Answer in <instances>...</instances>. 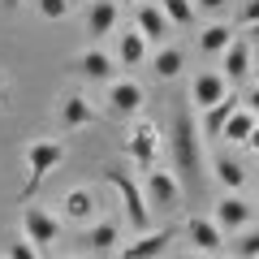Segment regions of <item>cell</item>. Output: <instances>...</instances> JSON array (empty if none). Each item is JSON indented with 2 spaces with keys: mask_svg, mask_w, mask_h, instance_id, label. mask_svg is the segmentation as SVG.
Segmentation results:
<instances>
[{
  "mask_svg": "<svg viewBox=\"0 0 259 259\" xmlns=\"http://www.w3.org/2000/svg\"><path fill=\"white\" fill-rule=\"evenodd\" d=\"M22 160H26V182H22V199H35V190L48 182V173H56L65 160V139H30L22 147Z\"/></svg>",
  "mask_w": 259,
  "mask_h": 259,
  "instance_id": "1",
  "label": "cell"
},
{
  "mask_svg": "<svg viewBox=\"0 0 259 259\" xmlns=\"http://www.w3.org/2000/svg\"><path fill=\"white\" fill-rule=\"evenodd\" d=\"M104 182L117 190L121 207H125V225H130L134 233H147V229H151V212H147V199H143L139 177L130 173V168H121V164H104Z\"/></svg>",
  "mask_w": 259,
  "mask_h": 259,
  "instance_id": "2",
  "label": "cell"
},
{
  "mask_svg": "<svg viewBox=\"0 0 259 259\" xmlns=\"http://www.w3.org/2000/svg\"><path fill=\"white\" fill-rule=\"evenodd\" d=\"M199 125L186 108H177L173 117V164L177 173H203V151H199Z\"/></svg>",
  "mask_w": 259,
  "mask_h": 259,
  "instance_id": "3",
  "label": "cell"
},
{
  "mask_svg": "<svg viewBox=\"0 0 259 259\" xmlns=\"http://www.w3.org/2000/svg\"><path fill=\"white\" fill-rule=\"evenodd\" d=\"M143 186V199H147V212H177L182 207V177L173 168H151V173L139 177Z\"/></svg>",
  "mask_w": 259,
  "mask_h": 259,
  "instance_id": "4",
  "label": "cell"
},
{
  "mask_svg": "<svg viewBox=\"0 0 259 259\" xmlns=\"http://www.w3.org/2000/svg\"><path fill=\"white\" fill-rule=\"evenodd\" d=\"M156 151H160L156 121H151V117H134V121H130V134H125V156H130V164L139 168V177L156 168Z\"/></svg>",
  "mask_w": 259,
  "mask_h": 259,
  "instance_id": "5",
  "label": "cell"
},
{
  "mask_svg": "<svg viewBox=\"0 0 259 259\" xmlns=\"http://www.w3.org/2000/svg\"><path fill=\"white\" fill-rule=\"evenodd\" d=\"M22 238L48 259V250L61 242V216H52L48 207H39V203H26L22 207Z\"/></svg>",
  "mask_w": 259,
  "mask_h": 259,
  "instance_id": "6",
  "label": "cell"
},
{
  "mask_svg": "<svg viewBox=\"0 0 259 259\" xmlns=\"http://www.w3.org/2000/svg\"><path fill=\"white\" fill-rule=\"evenodd\" d=\"M216 229L221 233H242L255 225V203H250L246 194H221L216 199V212H212Z\"/></svg>",
  "mask_w": 259,
  "mask_h": 259,
  "instance_id": "7",
  "label": "cell"
},
{
  "mask_svg": "<svg viewBox=\"0 0 259 259\" xmlns=\"http://www.w3.org/2000/svg\"><path fill=\"white\" fill-rule=\"evenodd\" d=\"M182 238L194 246V255H212V259H216V255L225 250V233L216 229L212 216H190V221L182 225Z\"/></svg>",
  "mask_w": 259,
  "mask_h": 259,
  "instance_id": "8",
  "label": "cell"
},
{
  "mask_svg": "<svg viewBox=\"0 0 259 259\" xmlns=\"http://www.w3.org/2000/svg\"><path fill=\"white\" fill-rule=\"evenodd\" d=\"M229 91H233V87L221 78V69H199V74L190 78V108L194 112H207L212 104H221Z\"/></svg>",
  "mask_w": 259,
  "mask_h": 259,
  "instance_id": "9",
  "label": "cell"
},
{
  "mask_svg": "<svg viewBox=\"0 0 259 259\" xmlns=\"http://www.w3.org/2000/svg\"><path fill=\"white\" fill-rule=\"evenodd\" d=\"M117 22H121V5H117V0H87L82 30H87L91 39H108V35H117Z\"/></svg>",
  "mask_w": 259,
  "mask_h": 259,
  "instance_id": "10",
  "label": "cell"
},
{
  "mask_svg": "<svg viewBox=\"0 0 259 259\" xmlns=\"http://www.w3.org/2000/svg\"><path fill=\"white\" fill-rule=\"evenodd\" d=\"M173 242V229H147V233H134V238L121 242V259H160Z\"/></svg>",
  "mask_w": 259,
  "mask_h": 259,
  "instance_id": "11",
  "label": "cell"
},
{
  "mask_svg": "<svg viewBox=\"0 0 259 259\" xmlns=\"http://www.w3.org/2000/svg\"><path fill=\"white\" fill-rule=\"evenodd\" d=\"M238 108H242V95H238V91H229L221 104H212L207 112H199V121H194V125H199V139H203V143H221L225 121H229Z\"/></svg>",
  "mask_w": 259,
  "mask_h": 259,
  "instance_id": "12",
  "label": "cell"
},
{
  "mask_svg": "<svg viewBox=\"0 0 259 259\" xmlns=\"http://www.w3.org/2000/svg\"><path fill=\"white\" fill-rule=\"evenodd\" d=\"M134 30L147 39V48H151V44H164V39L173 35V26H168L164 9H160V0H143L139 9H134Z\"/></svg>",
  "mask_w": 259,
  "mask_h": 259,
  "instance_id": "13",
  "label": "cell"
},
{
  "mask_svg": "<svg viewBox=\"0 0 259 259\" xmlns=\"http://www.w3.org/2000/svg\"><path fill=\"white\" fill-rule=\"evenodd\" d=\"M74 69L87 78V82H112V74H117V61H112V52H104V48H82V52L74 56Z\"/></svg>",
  "mask_w": 259,
  "mask_h": 259,
  "instance_id": "14",
  "label": "cell"
},
{
  "mask_svg": "<svg viewBox=\"0 0 259 259\" xmlns=\"http://www.w3.org/2000/svg\"><path fill=\"white\" fill-rule=\"evenodd\" d=\"M56 117H61V130H87L95 121V104L82 91H65L56 104Z\"/></svg>",
  "mask_w": 259,
  "mask_h": 259,
  "instance_id": "15",
  "label": "cell"
},
{
  "mask_svg": "<svg viewBox=\"0 0 259 259\" xmlns=\"http://www.w3.org/2000/svg\"><path fill=\"white\" fill-rule=\"evenodd\" d=\"M250 52H255V48H250L242 35H233V44L221 52V78H225L229 87H233V82H246V78H250Z\"/></svg>",
  "mask_w": 259,
  "mask_h": 259,
  "instance_id": "16",
  "label": "cell"
},
{
  "mask_svg": "<svg viewBox=\"0 0 259 259\" xmlns=\"http://www.w3.org/2000/svg\"><path fill=\"white\" fill-rule=\"evenodd\" d=\"M82 242H87V255H108V250H121L125 233H121V221H95L82 229Z\"/></svg>",
  "mask_w": 259,
  "mask_h": 259,
  "instance_id": "17",
  "label": "cell"
},
{
  "mask_svg": "<svg viewBox=\"0 0 259 259\" xmlns=\"http://www.w3.org/2000/svg\"><path fill=\"white\" fill-rule=\"evenodd\" d=\"M108 108L117 112V117H139L143 87L134 82V78H112V82H108Z\"/></svg>",
  "mask_w": 259,
  "mask_h": 259,
  "instance_id": "18",
  "label": "cell"
},
{
  "mask_svg": "<svg viewBox=\"0 0 259 259\" xmlns=\"http://www.w3.org/2000/svg\"><path fill=\"white\" fill-rule=\"evenodd\" d=\"M95 216V194L87 190V186H74V190H65V199H61V221H69V225H82L87 229V221Z\"/></svg>",
  "mask_w": 259,
  "mask_h": 259,
  "instance_id": "19",
  "label": "cell"
},
{
  "mask_svg": "<svg viewBox=\"0 0 259 259\" xmlns=\"http://www.w3.org/2000/svg\"><path fill=\"white\" fill-rule=\"evenodd\" d=\"M147 52H151L147 39L130 26V30H121V35H117V52H112V61H117L121 69H139V65L147 61Z\"/></svg>",
  "mask_w": 259,
  "mask_h": 259,
  "instance_id": "20",
  "label": "cell"
},
{
  "mask_svg": "<svg viewBox=\"0 0 259 259\" xmlns=\"http://www.w3.org/2000/svg\"><path fill=\"white\" fill-rule=\"evenodd\" d=\"M212 177L221 182L225 194H242V186H246V164L233 156H216L212 160Z\"/></svg>",
  "mask_w": 259,
  "mask_h": 259,
  "instance_id": "21",
  "label": "cell"
},
{
  "mask_svg": "<svg viewBox=\"0 0 259 259\" xmlns=\"http://www.w3.org/2000/svg\"><path fill=\"white\" fill-rule=\"evenodd\" d=\"M151 69H156L160 82H173V78L186 69V52H182V48H173V44H168V48H156V56H151Z\"/></svg>",
  "mask_w": 259,
  "mask_h": 259,
  "instance_id": "22",
  "label": "cell"
},
{
  "mask_svg": "<svg viewBox=\"0 0 259 259\" xmlns=\"http://www.w3.org/2000/svg\"><path fill=\"white\" fill-rule=\"evenodd\" d=\"M229 44H233L229 22H207V26L199 30V52H207V56H221Z\"/></svg>",
  "mask_w": 259,
  "mask_h": 259,
  "instance_id": "23",
  "label": "cell"
},
{
  "mask_svg": "<svg viewBox=\"0 0 259 259\" xmlns=\"http://www.w3.org/2000/svg\"><path fill=\"white\" fill-rule=\"evenodd\" d=\"M255 125H259V117H255V112L238 108V112H233L229 121H225V130H221V139H225V143H233V147H238V143H246L250 134H255Z\"/></svg>",
  "mask_w": 259,
  "mask_h": 259,
  "instance_id": "24",
  "label": "cell"
},
{
  "mask_svg": "<svg viewBox=\"0 0 259 259\" xmlns=\"http://www.w3.org/2000/svg\"><path fill=\"white\" fill-rule=\"evenodd\" d=\"M160 9H164V18H168V26H190L199 13H194V0H160Z\"/></svg>",
  "mask_w": 259,
  "mask_h": 259,
  "instance_id": "25",
  "label": "cell"
},
{
  "mask_svg": "<svg viewBox=\"0 0 259 259\" xmlns=\"http://www.w3.org/2000/svg\"><path fill=\"white\" fill-rule=\"evenodd\" d=\"M229 255L233 259H255L259 255V229H242L238 238L229 242Z\"/></svg>",
  "mask_w": 259,
  "mask_h": 259,
  "instance_id": "26",
  "label": "cell"
},
{
  "mask_svg": "<svg viewBox=\"0 0 259 259\" xmlns=\"http://www.w3.org/2000/svg\"><path fill=\"white\" fill-rule=\"evenodd\" d=\"M69 9H74V0H35V13L44 22H65Z\"/></svg>",
  "mask_w": 259,
  "mask_h": 259,
  "instance_id": "27",
  "label": "cell"
},
{
  "mask_svg": "<svg viewBox=\"0 0 259 259\" xmlns=\"http://www.w3.org/2000/svg\"><path fill=\"white\" fill-rule=\"evenodd\" d=\"M5 259H44V255H39L26 238H18V242H9V246H5Z\"/></svg>",
  "mask_w": 259,
  "mask_h": 259,
  "instance_id": "28",
  "label": "cell"
},
{
  "mask_svg": "<svg viewBox=\"0 0 259 259\" xmlns=\"http://www.w3.org/2000/svg\"><path fill=\"white\" fill-rule=\"evenodd\" d=\"M225 9H229V0H194V13H207L212 22H221Z\"/></svg>",
  "mask_w": 259,
  "mask_h": 259,
  "instance_id": "29",
  "label": "cell"
},
{
  "mask_svg": "<svg viewBox=\"0 0 259 259\" xmlns=\"http://www.w3.org/2000/svg\"><path fill=\"white\" fill-rule=\"evenodd\" d=\"M238 22H242V30H246V26H255V22H259V0H242Z\"/></svg>",
  "mask_w": 259,
  "mask_h": 259,
  "instance_id": "30",
  "label": "cell"
},
{
  "mask_svg": "<svg viewBox=\"0 0 259 259\" xmlns=\"http://www.w3.org/2000/svg\"><path fill=\"white\" fill-rule=\"evenodd\" d=\"M242 108H246V112H255V117H259V87H255V91L246 95V100H242Z\"/></svg>",
  "mask_w": 259,
  "mask_h": 259,
  "instance_id": "31",
  "label": "cell"
},
{
  "mask_svg": "<svg viewBox=\"0 0 259 259\" xmlns=\"http://www.w3.org/2000/svg\"><path fill=\"white\" fill-rule=\"evenodd\" d=\"M242 39H246L250 48H259V22H255V26H246V30H242Z\"/></svg>",
  "mask_w": 259,
  "mask_h": 259,
  "instance_id": "32",
  "label": "cell"
},
{
  "mask_svg": "<svg viewBox=\"0 0 259 259\" xmlns=\"http://www.w3.org/2000/svg\"><path fill=\"white\" fill-rule=\"evenodd\" d=\"M250 78H255V87H259V48L250 52Z\"/></svg>",
  "mask_w": 259,
  "mask_h": 259,
  "instance_id": "33",
  "label": "cell"
},
{
  "mask_svg": "<svg viewBox=\"0 0 259 259\" xmlns=\"http://www.w3.org/2000/svg\"><path fill=\"white\" fill-rule=\"evenodd\" d=\"M246 147H250V151H255V156H259V125H255V134H250V139H246Z\"/></svg>",
  "mask_w": 259,
  "mask_h": 259,
  "instance_id": "34",
  "label": "cell"
},
{
  "mask_svg": "<svg viewBox=\"0 0 259 259\" xmlns=\"http://www.w3.org/2000/svg\"><path fill=\"white\" fill-rule=\"evenodd\" d=\"M22 0H0V9H18Z\"/></svg>",
  "mask_w": 259,
  "mask_h": 259,
  "instance_id": "35",
  "label": "cell"
},
{
  "mask_svg": "<svg viewBox=\"0 0 259 259\" xmlns=\"http://www.w3.org/2000/svg\"><path fill=\"white\" fill-rule=\"evenodd\" d=\"M182 259H212V255H194V250H190V255H182Z\"/></svg>",
  "mask_w": 259,
  "mask_h": 259,
  "instance_id": "36",
  "label": "cell"
},
{
  "mask_svg": "<svg viewBox=\"0 0 259 259\" xmlns=\"http://www.w3.org/2000/svg\"><path fill=\"white\" fill-rule=\"evenodd\" d=\"M117 5H134V9H139V5H143V0H117Z\"/></svg>",
  "mask_w": 259,
  "mask_h": 259,
  "instance_id": "37",
  "label": "cell"
},
{
  "mask_svg": "<svg viewBox=\"0 0 259 259\" xmlns=\"http://www.w3.org/2000/svg\"><path fill=\"white\" fill-rule=\"evenodd\" d=\"M0 104H5V82H0Z\"/></svg>",
  "mask_w": 259,
  "mask_h": 259,
  "instance_id": "38",
  "label": "cell"
},
{
  "mask_svg": "<svg viewBox=\"0 0 259 259\" xmlns=\"http://www.w3.org/2000/svg\"><path fill=\"white\" fill-rule=\"evenodd\" d=\"M69 259H91V255H69Z\"/></svg>",
  "mask_w": 259,
  "mask_h": 259,
  "instance_id": "39",
  "label": "cell"
},
{
  "mask_svg": "<svg viewBox=\"0 0 259 259\" xmlns=\"http://www.w3.org/2000/svg\"><path fill=\"white\" fill-rule=\"evenodd\" d=\"M255 259H259V255H255Z\"/></svg>",
  "mask_w": 259,
  "mask_h": 259,
  "instance_id": "40",
  "label": "cell"
},
{
  "mask_svg": "<svg viewBox=\"0 0 259 259\" xmlns=\"http://www.w3.org/2000/svg\"><path fill=\"white\" fill-rule=\"evenodd\" d=\"M229 259H233V255H229Z\"/></svg>",
  "mask_w": 259,
  "mask_h": 259,
  "instance_id": "41",
  "label": "cell"
}]
</instances>
